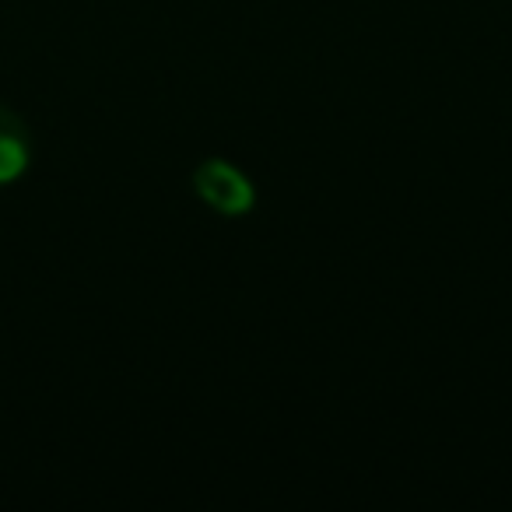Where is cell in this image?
Instances as JSON below:
<instances>
[{
	"label": "cell",
	"mask_w": 512,
	"mask_h": 512,
	"mask_svg": "<svg viewBox=\"0 0 512 512\" xmlns=\"http://www.w3.org/2000/svg\"><path fill=\"white\" fill-rule=\"evenodd\" d=\"M193 186H197V197L204 200L211 211L225 214V218H239L249 214L256 204V190L232 162L225 158H207L197 172H193Z\"/></svg>",
	"instance_id": "1"
},
{
	"label": "cell",
	"mask_w": 512,
	"mask_h": 512,
	"mask_svg": "<svg viewBox=\"0 0 512 512\" xmlns=\"http://www.w3.org/2000/svg\"><path fill=\"white\" fill-rule=\"evenodd\" d=\"M32 162L29 130L11 109L0 106V186L15 183Z\"/></svg>",
	"instance_id": "2"
}]
</instances>
